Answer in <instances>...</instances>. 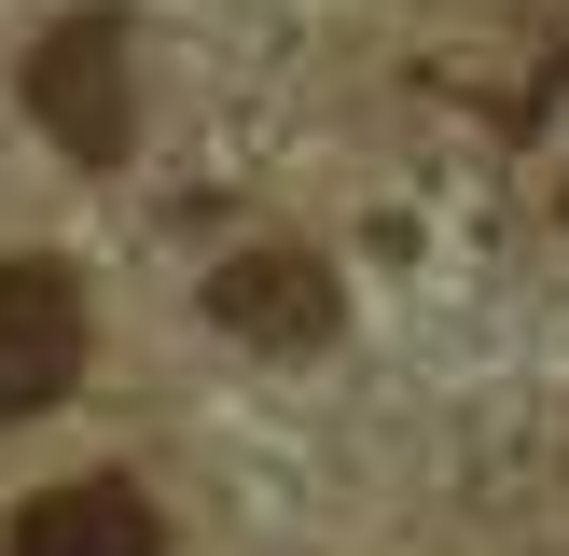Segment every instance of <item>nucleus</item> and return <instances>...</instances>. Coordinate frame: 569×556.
<instances>
[{
  "mask_svg": "<svg viewBox=\"0 0 569 556\" xmlns=\"http://www.w3.org/2000/svg\"><path fill=\"white\" fill-rule=\"evenodd\" d=\"M28 111L70 167H126L139 139V70H126V14H56L28 42Z\"/></svg>",
  "mask_w": 569,
  "mask_h": 556,
  "instance_id": "1",
  "label": "nucleus"
},
{
  "mask_svg": "<svg viewBox=\"0 0 569 556\" xmlns=\"http://www.w3.org/2000/svg\"><path fill=\"white\" fill-rule=\"evenodd\" d=\"M209 320L237 334V348L306 361V348H333V334H348V292H333V265H320V250L264 237V250H222V265H209Z\"/></svg>",
  "mask_w": 569,
  "mask_h": 556,
  "instance_id": "2",
  "label": "nucleus"
},
{
  "mask_svg": "<svg viewBox=\"0 0 569 556\" xmlns=\"http://www.w3.org/2000/svg\"><path fill=\"white\" fill-rule=\"evenodd\" d=\"M14 556H167V515L126 487V473H70L14 515Z\"/></svg>",
  "mask_w": 569,
  "mask_h": 556,
  "instance_id": "4",
  "label": "nucleus"
},
{
  "mask_svg": "<svg viewBox=\"0 0 569 556\" xmlns=\"http://www.w3.org/2000/svg\"><path fill=\"white\" fill-rule=\"evenodd\" d=\"M70 376H83V278L56 250H14L0 265V417L70 404Z\"/></svg>",
  "mask_w": 569,
  "mask_h": 556,
  "instance_id": "3",
  "label": "nucleus"
}]
</instances>
